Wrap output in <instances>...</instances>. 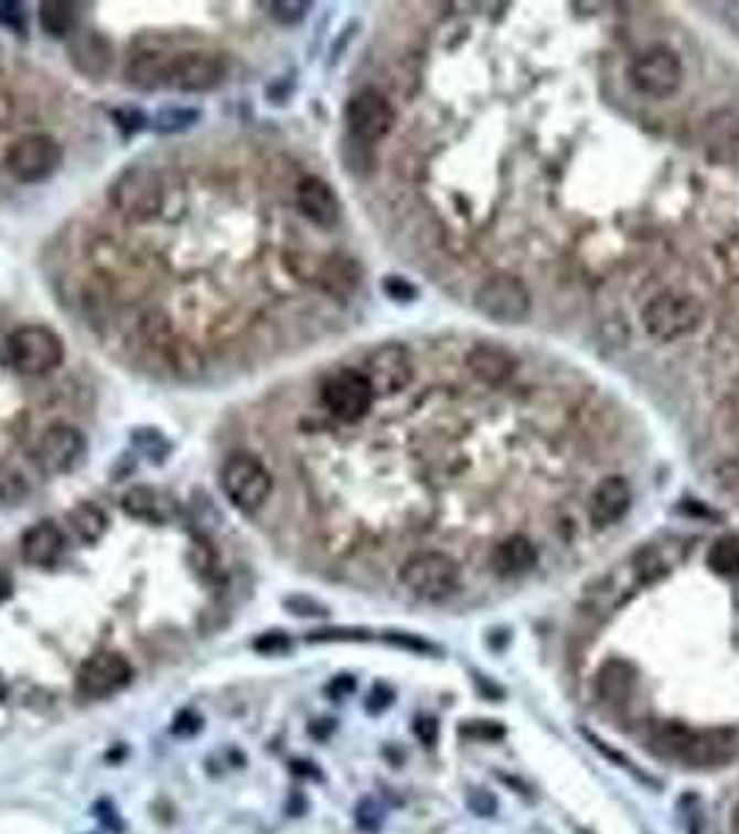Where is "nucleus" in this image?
Returning a JSON list of instances; mask_svg holds the SVG:
<instances>
[{
    "instance_id": "nucleus-23",
    "label": "nucleus",
    "mask_w": 739,
    "mask_h": 834,
    "mask_svg": "<svg viewBox=\"0 0 739 834\" xmlns=\"http://www.w3.org/2000/svg\"><path fill=\"white\" fill-rule=\"evenodd\" d=\"M634 687H636V673L629 662L612 660L598 671L596 689L603 702H612V704L625 702V698H631Z\"/></svg>"
},
{
    "instance_id": "nucleus-17",
    "label": "nucleus",
    "mask_w": 739,
    "mask_h": 834,
    "mask_svg": "<svg viewBox=\"0 0 739 834\" xmlns=\"http://www.w3.org/2000/svg\"><path fill=\"white\" fill-rule=\"evenodd\" d=\"M294 201H298L301 215L318 228H334L340 221V197L331 190V184H325L318 175H309L298 184Z\"/></svg>"
},
{
    "instance_id": "nucleus-31",
    "label": "nucleus",
    "mask_w": 739,
    "mask_h": 834,
    "mask_svg": "<svg viewBox=\"0 0 739 834\" xmlns=\"http://www.w3.org/2000/svg\"><path fill=\"white\" fill-rule=\"evenodd\" d=\"M0 25L25 34V12L23 3H14V0H0Z\"/></svg>"
},
{
    "instance_id": "nucleus-43",
    "label": "nucleus",
    "mask_w": 739,
    "mask_h": 834,
    "mask_svg": "<svg viewBox=\"0 0 739 834\" xmlns=\"http://www.w3.org/2000/svg\"><path fill=\"white\" fill-rule=\"evenodd\" d=\"M7 702V682H3V676H0V704Z\"/></svg>"
},
{
    "instance_id": "nucleus-40",
    "label": "nucleus",
    "mask_w": 739,
    "mask_h": 834,
    "mask_svg": "<svg viewBox=\"0 0 739 834\" xmlns=\"http://www.w3.org/2000/svg\"><path fill=\"white\" fill-rule=\"evenodd\" d=\"M470 804H481V815H490V812L495 810V801L486 799V795L481 793V790H479V793H473V799H470Z\"/></svg>"
},
{
    "instance_id": "nucleus-1",
    "label": "nucleus",
    "mask_w": 739,
    "mask_h": 834,
    "mask_svg": "<svg viewBox=\"0 0 739 834\" xmlns=\"http://www.w3.org/2000/svg\"><path fill=\"white\" fill-rule=\"evenodd\" d=\"M400 585L422 601H442L459 590L462 570L442 550H417L400 565Z\"/></svg>"
},
{
    "instance_id": "nucleus-11",
    "label": "nucleus",
    "mask_w": 739,
    "mask_h": 834,
    "mask_svg": "<svg viewBox=\"0 0 739 834\" xmlns=\"http://www.w3.org/2000/svg\"><path fill=\"white\" fill-rule=\"evenodd\" d=\"M87 459V440L76 426L56 424L40 437L34 451V462L42 473L62 475L73 473Z\"/></svg>"
},
{
    "instance_id": "nucleus-28",
    "label": "nucleus",
    "mask_w": 739,
    "mask_h": 834,
    "mask_svg": "<svg viewBox=\"0 0 739 834\" xmlns=\"http://www.w3.org/2000/svg\"><path fill=\"white\" fill-rule=\"evenodd\" d=\"M197 120H201V109H192V106H164L153 117V128L159 133H179L195 126Z\"/></svg>"
},
{
    "instance_id": "nucleus-12",
    "label": "nucleus",
    "mask_w": 739,
    "mask_h": 834,
    "mask_svg": "<svg viewBox=\"0 0 739 834\" xmlns=\"http://www.w3.org/2000/svg\"><path fill=\"white\" fill-rule=\"evenodd\" d=\"M373 387L362 371H340L325 382L323 404L342 424H358L373 406Z\"/></svg>"
},
{
    "instance_id": "nucleus-41",
    "label": "nucleus",
    "mask_w": 739,
    "mask_h": 834,
    "mask_svg": "<svg viewBox=\"0 0 739 834\" xmlns=\"http://www.w3.org/2000/svg\"><path fill=\"white\" fill-rule=\"evenodd\" d=\"M12 590H14V587H12V579H9L7 574H0V603L7 601L9 596H12Z\"/></svg>"
},
{
    "instance_id": "nucleus-5",
    "label": "nucleus",
    "mask_w": 739,
    "mask_h": 834,
    "mask_svg": "<svg viewBox=\"0 0 739 834\" xmlns=\"http://www.w3.org/2000/svg\"><path fill=\"white\" fill-rule=\"evenodd\" d=\"M12 365L25 376H42L62 365L64 342L47 325H20L9 336Z\"/></svg>"
},
{
    "instance_id": "nucleus-42",
    "label": "nucleus",
    "mask_w": 739,
    "mask_h": 834,
    "mask_svg": "<svg viewBox=\"0 0 739 834\" xmlns=\"http://www.w3.org/2000/svg\"><path fill=\"white\" fill-rule=\"evenodd\" d=\"M731 828L733 834H739V804L733 806V815H731Z\"/></svg>"
},
{
    "instance_id": "nucleus-20",
    "label": "nucleus",
    "mask_w": 739,
    "mask_h": 834,
    "mask_svg": "<svg viewBox=\"0 0 739 834\" xmlns=\"http://www.w3.org/2000/svg\"><path fill=\"white\" fill-rule=\"evenodd\" d=\"M122 512L131 517H137V521H144V523H168L170 517L175 515V504L168 499V495H162L159 490H153V487H131L126 495H122Z\"/></svg>"
},
{
    "instance_id": "nucleus-22",
    "label": "nucleus",
    "mask_w": 739,
    "mask_h": 834,
    "mask_svg": "<svg viewBox=\"0 0 739 834\" xmlns=\"http://www.w3.org/2000/svg\"><path fill=\"white\" fill-rule=\"evenodd\" d=\"M468 367L486 384H503L514 373V356L497 345H479L470 351Z\"/></svg>"
},
{
    "instance_id": "nucleus-13",
    "label": "nucleus",
    "mask_w": 739,
    "mask_h": 834,
    "mask_svg": "<svg viewBox=\"0 0 739 834\" xmlns=\"http://www.w3.org/2000/svg\"><path fill=\"white\" fill-rule=\"evenodd\" d=\"M345 120L358 142H378L393 131L395 109L378 89L367 87L347 100Z\"/></svg>"
},
{
    "instance_id": "nucleus-3",
    "label": "nucleus",
    "mask_w": 739,
    "mask_h": 834,
    "mask_svg": "<svg viewBox=\"0 0 739 834\" xmlns=\"http://www.w3.org/2000/svg\"><path fill=\"white\" fill-rule=\"evenodd\" d=\"M226 76L228 62L219 53L181 51L162 62V89L175 93H208L226 82Z\"/></svg>"
},
{
    "instance_id": "nucleus-18",
    "label": "nucleus",
    "mask_w": 739,
    "mask_h": 834,
    "mask_svg": "<svg viewBox=\"0 0 739 834\" xmlns=\"http://www.w3.org/2000/svg\"><path fill=\"white\" fill-rule=\"evenodd\" d=\"M64 532L53 521H40L23 534V543H20V554H23V563L31 568H53V565L62 559L64 554Z\"/></svg>"
},
{
    "instance_id": "nucleus-15",
    "label": "nucleus",
    "mask_w": 739,
    "mask_h": 834,
    "mask_svg": "<svg viewBox=\"0 0 739 834\" xmlns=\"http://www.w3.org/2000/svg\"><path fill=\"white\" fill-rule=\"evenodd\" d=\"M739 753V731L737 729H698L689 731V740L682 751V762L689 768H717L731 762Z\"/></svg>"
},
{
    "instance_id": "nucleus-26",
    "label": "nucleus",
    "mask_w": 739,
    "mask_h": 834,
    "mask_svg": "<svg viewBox=\"0 0 739 834\" xmlns=\"http://www.w3.org/2000/svg\"><path fill=\"white\" fill-rule=\"evenodd\" d=\"M689 726L684 724H662L656 726V729L651 731V737H647V742H651L653 751L658 753V757H682L684 746H687L689 740Z\"/></svg>"
},
{
    "instance_id": "nucleus-4",
    "label": "nucleus",
    "mask_w": 739,
    "mask_h": 834,
    "mask_svg": "<svg viewBox=\"0 0 739 834\" xmlns=\"http://www.w3.org/2000/svg\"><path fill=\"white\" fill-rule=\"evenodd\" d=\"M219 484L223 493L237 510L256 512L265 506L272 493V479L265 464L248 453H234L219 468Z\"/></svg>"
},
{
    "instance_id": "nucleus-24",
    "label": "nucleus",
    "mask_w": 739,
    "mask_h": 834,
    "mask_svg": "<svg viewBox=\"0 0 739 834\" xmlns=\"http://www.w3.org/2000/svg\"><path fill=\"white\" fill-rule=\"evenodd\" d=\"M40 25L53 40H64L76 31L78 25V7L64 3V0H45L40 3Z\"/></svg>"
},
{
    "instance_id": "nucleus-25",
    "label": "nucleus",
    "mask_w": 739,
    "mask_h": 834,
    "mask_svg": "<svg viewBox=\"0 0 739 834\" xmlns=\"http://www.w3.org/2000/svg\"><path fill=\"white\" fill-rule=\"evenodd\" d=\"M67 523H69V528L76 532V537L87 545L98 543V539L106 534L104 510H100V506H95V504H87V501H84V504H78L76 510H69Z\"/></svg>"
},
{
    "instance_id": "nucleus-32",
    "label": "nucleus",
    "mask_w": 739,
    "mask_h": 834,
    "mask_svg": "<svg viewBox=\"0 0 739 834\" xmlns=\"http://www.w3.org/2000/svg\"><path fill=\"white\" fill-rule=\"evenodd\" d=\"M283 607L292 609L294 614H301V618H307V614H312V618H323V614H329V609L323 607V603H318L314 598H307V596H292L283 601Z\"/></svg>"
},
{
    "instance_id": "nucleus-33",
    "label": "nucleus",
    "mask_w": 739,
    "mask_h": 834,
    "mask_svg": "<svg viewBox=\"0 0 739 834\" xmlns=\"http://www.w3.org/2000/svg\"><path fill=\"white\" fill-rule=\"evenodd\" d=\"M382 287H384V292L393 298V301H411V298L417 296L415 287H411L409 281H406V278H400V276H387V278H384Z\"/></svg>"
},
{
    "instance_id": "nucleus-14",
    "label": "nucleus",
    "mask_w": 739,
    "mask_h": 834,
    "mask_svg": "<svg viewBox=\"0 0 739 834\" xmlns=\"http://www.w3.org/2000/svg\"><path fill=\"white\" fill-rule=\"evenodd\" d=\"M364 376H367L370 387L376 395H395L400 389H406V384L411 382V360L409 351L404 345H389L376 348L373 354L367 356V365H364Z\"/></svg>"
},
{
    "instance_id": "nucleus-16",
    "label": "nucleus",
    "mask_w": 739,
    "mask_h": 834,
    "mask_svg": "<svg viewBox=\"0 0 739 834\" xmlns=\"http://www.w3.org/2000/svg\"><path fill=\"white\" fill-rule=\"evenodd\" d=\"M631 510V487L623 475H609L589 495V521L596 528L614 526Z\"/></svg>"
},
{
    "instance_id": "nucleus-19",
    "label": "nucleus",
    "mask_w": 739,
    "mask_h": 834,
    "mask_svg": "<svg viewBox=\"0 0 739 834\" xmlns=\"http://www.w3.org/2000/svg\"><path fill=\"white\" fill-rule=\"evenodd\" d=\"M69 58L84 76L100 78L111 67V45L98 31H82L76 40L69 42Z\"/></svg>"
},
{
    "instance_id": "nucleus-38",
    "label": "nucleus",
    "mask_w": 739,
    "mask_h": 834,
    "mask_svg": "<svg viewBox=\"0 0 739 834\" xmlns=\"http://www.w3.org/2000/svg\"><path fill=\"white\" fill-rule=\"evenodd\" d=\"M464 735H473V737H501L503 729L501 726H486V724H475V726H464Z\"/></svg>"
},
{
    "instance_id": "nucleus-39",
    "label": "nucleus",
    "mask_w": 739,
    "mask_h": 834,
    "mask_svg": "<svg viewBox=\"0 0 739 834\" xmlns=\"http://www.w3.org/2000/svg\"><path fill=\"white\" fill-rule=\"evenodd\" d=\"M353 687H356V682H353L351 676H340L334 684H331L329 693H331V695H345V693H351Z\"/></svg>"
},
{
    "instance_id": "nucleus-36",
    "label": "nucleus",
    "mask_w": 739,
    "mask_h": 834,
    "mask_svg": "<svg viewBox=\"0 0 739 834\" xmlns=\"http://www.w3.org/2000/svg\"><path fill=\"white\" fill-rule=\"evenodd\" d=\"M256 651H265V654H281V651L289 649V638L281 632H270L265 638H259L254 643Z\"/></svg>"
},
{
    "instance_id": "nucleus-10",
    "label": "nucleus",
    "mask_w": 739,
    "mask_h": 834,
    "mask_svg": "<svg viewBox=\"0 0 739 834\" xmlns=\"http://www.w3.org/2000/svg\"><path fill=\"white\" fill-rule=\"evenodd\" d=\"M133 667L117 651H100L93 654L82 667H78L76 676V693L87 702H100V698H109V695L120 693L131 684Z\"/></svg>"
},
{
    "instance_id": "nucleus-9",
    "label": "nucleus",
    "mask_w": 739,
    "mask_h": 834,
    "mask_svg": "<svg viewBox=\"0 0 739 834\" xmlns=\"http://www.w3.org/2000/svg\"><path fill=\"white\" fill-rule=\"evenodd\" d=\"M682 58L664 45L640 53L631 64V84L647 98H671L682 87Z\"/></svg>"
},
{
    "instance_id": "nucleus-6",
    "label": "nucleus",
    "mask_w": 739,
    "mask_h": 834,
    "mask_svg": "<svg viewBox=\"0 0 739 834\" xmlns=\"http://www.w3.org/2000/svg\"><path fill=\"white\" fill-rule=\"evenodd\" d=\"M473 303L484 318L512 325L528 318V312H532V292L526 290V285L517 276L497 272V276L481 281V287L473 296Z\"/></svg>"
},
{
    "instance_id": "nucleus-35",
    "label": "nucleus",
    "mask_w": 739,
    "mask_h": 834,
    "mask_svg": "<svg viewBox=\"0 0 739 834\" xmlns=\"http://www.w3.org/2000/svg\"><path fill=\"white\" fill-rule=\"evenodd\" d=\"M201 731V715L190 713V709H184V713H179V718L173 720V735L175 737H192Z\"/></svg>"
},
{
    "instance_id": "nucleus-27",
    "label": "nucleus",
    "mask_w": 739,
    "mask_h": 834,
    "mask_svg": "<svg viewBox=\"0 0 739 834\" xmlns=\"http://www.w3.org/2000/svg\"><path fill=\"white\" fill-rule=\"evenodd\" d=\"M706 565L715 570L717 576H726L733 579L739 576V539L737 537H722L706 554Z\"/></svg>"
},
{
    "instance_id": "nucleus-30",
    "label": "nucleus",
    "mask_w": 739,
    "mask_h": 834,
    "mask_svg": "<svg viewBox=\"0 0 739 834\" xmlns=\"http://www.w3.org/2000/svg\"><path fill=\"white\" fill-rule=\"evenodd\" d=\"M267 9H270V18L276 20V23L294 25L307 18L309 3L307 0H272V3H267Z\"/></svg>"
},
{
    "instance_id": "nucleus-2",
    "label": "nucleus",
    "mask_w": 739,
    "mask_h": 834,
    "mask_svg": "<svg viewBox=\"0 0 739 834\" xmlns=\"http://www.w3.org/2000/svg\"><path fill=\"white\" fill-rule=\"evenodd\" d=\"M111 206L120 212L122 217L133 223L153 221L164 209V181L159 170L144 168H128L117 175V181L109 190Z\"/></svg>"
},
{
    "instance_id": "nucleus-37",
    "label": "nucleus",
    "mask_w": 739,
    "mask_h": 834,
    "mask_svg": "<svg viewBox=\"0 0 739 834\" xmlns=\"http://www.w3.org/2000/svg\"><path fill=\"white\" fill-rule=\"evenodd\" d=\"M415 731L426 746H431V742L437 740V724H433V720H417Z\"/></svg>"
},
{
    "instance_id": "nucleus-29",
    "label": "nucleus",
    "mask_w": 739,
    "mask_h": 834,
    "mask_svg": "<svg viewBox=\"0 0 739 834\" xmlns=\"http://www.w3.org/2000/svg\"><path fill=\"white\" fill-rule=\"evenodd\" d=\"M131 442L144 459H151V462L157 464H162L164 459H168V453L173 451V442H170L159 429H137L131 435Z\"/></svg>"
},
{
    "instance_id": "nucleus-21",
    "label": "nucleus",
    "mask_w": 739,
    "mask_h": 834,
    "mask_svg": "<svg viewBox=\"0 0 739 834\" xmlns=\"http://www.w3.org/2000/svg\"><path fill=\"white\" fill-rule=\"evenodd\" d=\"M537 565V548L526 537H508L492 550V568L497 576H523Z\"/></svg>"
},
{
    "instance_id": "nucleus-7",
    "label": "nucleus",
    "mask_w": 739,
    "mask_h": 834,
    "mask_svg": "<svg viewBox=\"0 0 739 834\" xmlns=\"http://www.w3.org/2000/svg\"><path fill=\"white\" fill-rule=\"evenodd\" d=\"M700 320H704V307L693 296H678V292H664L642 309L645 331L662 342L689 334L698 329Z\"/></svg>"
},
{
    "instance_id": "nucleus-8",
    "label": "nucleus",
    "mask_w": 739,
    "mask_h": 834,
    "mask_svg": "<svg viewBox=\"0 0 739 834\" xmlns=\"http://www.w3.org/2000/svg\"><path fill=\"white\" fill-rule=\"evenodd\" d=\"M62 164V146L47 133H23L7 151V168L23 184L51 179Z\"/></svg>"
},
{
    "instance_id": "nucleus-34",
    "label": "nucleus",
    "mask_w": 739,
    "mask_h": 834,
    "mask_svg": "<svg viewBox=\"0 0 739 834\" xmlns=\"http://www.w3.org/2000/svg\"><path fill=\"white\" fill-rule=\"evenodd\" d=\"M115 120H117V126L122 128V133H126V137H128V133H137L139 128H142L144 122H148V117H144L139 109H117L115 111Z\"/></svg>"
}]
</instances>
